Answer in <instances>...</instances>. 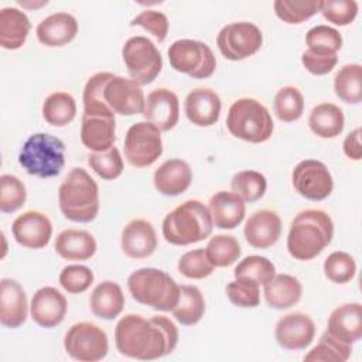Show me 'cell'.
I'll list each match as a JSON object with an SVG mask.
<instances>
[{
  "instance_id": "7402d4cb",
  "label": "cell",
  "mask_w": 362,
  "mask_h": 362,
  "mask_svg": "<svg viewBox=\"0 0 362 362\" xmlns=\"http://www.w3.org/2000/svg\"><path fill=\"white\" fill-rule=\"evenodd\" d=\"M28 304L23 286L4 277L0 281V322L7 328H18L27 320Z\"/></svg>"
},
{
  "instance_id": "d4e9b609",
  "label": "cell",
  "mask_w": 362,
  "mask_h": 362,
  "mask_svg": "<svg viewBox=\"0 0 362 362\" xmlns=\"http://www.w3.org/2000/svg\"><path fill=\"white\" fill-rule=\"evenodd\" d=\"M154 188L165 197H177L185 192L192 182V170L181 158L164 161L153 175Z\"/></svg>"
},
{
  "instance_id": "7c38bea8",
  "label": "cell",
  "mask_w": 362,
  "mask_h": 362,
  "mask_svg": "<svg viewBox=\"0 0 362 362\" xmlns=\"http://www.w3.org/2000/svg\"><path fill=\"white\" fill-rule=\"evenodd\" d=\"M263 44L260 28L249 21L226 24L216 37L221 54L229 61H242L256 54Z\"/></svg>"
},
{
  "instance_id": "816d5d0a",
  "label": "cell",
  "mask_w": 362,
  "mask_h": 362,
  "mask_svg": "<svg viewBox=\"0 0 362 362\" xmlns=\"http://www.w3.org/2000/svg\"><path fill=\"white\" fill-rule=\"evenodd\" d=\"M338 62L337 52L307 48L301 54L303 66L313 75H327L331 72Z\"/></svg>"
},
{
  "instance_id": "1f68e13d",
  "label": "cell",
  "mask_w": 362,
  "mask_h": 362,
  "mask_svg": "<svg viewBox=\"0 0 362 362\" xmlns=\"http://www.w3.org/2000/svg\"><path fill=\"white\" fill-rule=\"evenodd\" d=\"M311 132L321 139H334L339 136L345 126L342 109L331 102H322L313 107L308 116Z\"/></svg>"
},
{
  "instance_id": "f35d334b",
  "label": "cell",
  "mask_w": 362,
  "mask_h": 362,
  "mask_svg": "<svg viewBox=\"0 0 362 362\" xmlns=\"http://www.w3.org/2000/svg\"><path fill=\"white\" fill-rule=\"evenodd\" d=\"M230 189L245 202H255L264 195L267 189V180L259 171L243 170L232 177Z\"/></svg>"
},
{
  "instance_id": "e575fe53",
  "label": "cell",
  "mask_w": 362,
  "mask_h": 362,
  "mask_svg": "<svg viewBox=\"0 0 362 362\" xmlns=\"http://www.w3.org/2000/svg\"><path fill=\"white\" fill-rule=\"evenodd\" d=\"M335 95L345 103L358 105L362 100V65L346 64L334 76Z\"/></svg>"
},
{
  "instance_id": "60d3db41",
  "label": "cell",
  "mask_w": 362,
  "mask_h": 362,
  "mask_svg": "<svg viewBox=\"0 0 362 362\" xmlns=\"http://www.w3.org/2000/svg\"><path fill=\"white\" fill-rule=\"evenodd\" d=\"M88 165L102 180H116L123 173V158L117 147H110L106 151H90L88 156Z\"/></svg>"
},
{
  "instance_id": "cb8c5ba5",
  "label": "cell",
  "mask_w": 362,
  "mask_h": 362,
  "mask_svg": "<svg viewBox=\"0 0 362 362\" xmlns=\"http://www.w3.org/2000/svg\"><path fill=\"white\" fill-rule=\"evenodd\" d=\"M327 332L345 344H355L362 337L361 303H345L337 307L328 317Z\"/></svg>"
},
{
  "instance_id": "f6af8a7d",
  "label": "cell",
  "mask_w": 362,
  "mask_h": 362,
  "mask_svg": "<svg viewBox=\"0 0 362 362\" xmlns=\"http://www.w3.org/2000/svg\"><path fill=\"white\" fill-rule=\"evenodd\" d=\"M226 296L236 307L255 308L260 304L259 284L250 279L235 277L226 286Z\"/></svg>"
},
{
  "instance_id": "f1b7e54d",
  "label": "cell",
  "mask_w": 362,
  "mask_h": 362,
  "mask_svg": "<svg viewBox=\"0 0 362 362\" xmlns=\"http://www.w3.org/2000/svg\"><path fill=\"white\" fill-rule=\"evenodd\" d=\"M263 296L270 308L287 310L301 300L303 286L291 274H274L263 284Z\"/></svg>"
},
{
  "instance_id": "e0dca14e",
  "label": "cell",
  "mask_w": 362,
  "mask_h": 362,
  "mask_svg": "<svg viewBox=\"0 0 362 362\" xmlns=\"http://www.w3.org/2000/svg\"><path fill=\"white\" fill-rule=\"evenodd\" d=\"M68 310L65 296L55 287L45 286L38 288L30 303L31 320L42 328H54L59 325Z\"/></svg>"
},
{
  "instance_id": "6da1fadb",
  "label": "cell",
  "mask_w": 362,
  "mask_h": 362,
  "mask_svg": "<svg viewBox=\"0 0 362 362\" xmlns=\"http://www.w3.org/2000/svg\"><path fill=\"white\" fill-rule=\"evenodd\" d=\"M117 351L127 358L153 361L170 355L178 344V328L165 315L146 318L126 314L115 327Z\"/></svg>"
},
{
  "instance_id": "db71d44e",
  "label": "cell",
  "mask_w": 362,
  "mask_h": 362,
  "mask_svg": "<svg viewBox=\"0 0 362 362\" xmlns=\"http://www.w3.org/2000/svg\"><path fill=\"white\" fill-rule=\"evenodd\" d=\"M17 3H18L20 6H23V7H28V8H33V7H34V8H38V7H41V6H45L48 1H47V0H41L40 3H35V1H34V3H30V1H21V0H18Z\"/></svg>"
},
{
  "instance_id": "30bf717a",
  "label": "cell",
  "mask_w": 362,
  "mask_h": 362,
  "mask_svg": "<svg viewBox=\"0 0 362 362\" xmlns=\"http://www.w3.org/2000/svg\"><path fill=\"white\" fill-rule=\"evenodd\" d=\"M66 354L79 362H98L107 355L109 341L99 325L82 321L74 324L64 337Z\"/></svg>"
},
{
  "instance_id": "681fc988",
  "label": "cell",
  "mask_w": 362,
  "mask_h": 362,
  "mask_svg": "<svg viewBox=\"0 0 362 362\" xmlns=\"http://www.w3.org/2000/svg\"><path fill=\"white\" fill-rule=\"evenodd\" d=\"M305 44L313 49L338 52L342 48V35L337 28L320 24L307 31Z\"/></svg>"
},
{
  "instance_id": "7a4b0ae2",
  "label": "cell",
  "mask_w": 362,
  "mask_h": 362,
  "mask_svg": "<svg viewBox=\"0 0 362 362\" xmlns=\"http://www.w3.org/2000/svg\"><path fill=\"white\" fill-rule=\"evenodd\" d=\"M334 222L321 209L300 211L290 223L287 250L296 260L307 262L317 257L332 240Z\"/></svg>"
},
{
  "instance_id": "f546056e",
  "label": "cell",
  "mask_w": 362,
  "mask_h": 362,
  "mask_svg": "<svg viewBox=\"0 0 362 362\" xmlns=\"http://www.w3.org/2000/svg\"><path fill=\"white\" fill-rule=\"evenodd\" d=\"M31 23L24 11L17 7L0 10V45L4 49H18L24 45Z\"/></svg>"
},
{
  "instance_id": "9a60e30c",
  "label": "cell",
  "mask_w": 362,
  "mask_h": 362,
  "mask_svg": "<svg viewBox=\"0 0 362 362\" xmlns=\"http://www.w3.org/2000/svg\"><path fill=\"white\" fill-rule=\"evenodd\" d=\"M315 337V324L313 318L301 311L283 315L274 327L277 344L288 351L305 349Z\"/></svg>"
},
{
  "instance_id": "4316f807",
  "label": "cell",
  "mask_w": 362,
  "mask_h": 362,
  "mask_svg": "<svg viewBox=\"0 0 362 362\" xmlns=\"http://www.w3.org/2000/svg\"><path fill=\"white\" fill-rule=\"evenodd\" d=\"M208 209L214 226L219 229H235L242 223L246 205L245 201L233 191H218L208 202Z\"/></svg>"
},
{
  "instance_id": "83f0119b",
  "label": "cell",
  "mask_w": 362,
  "mask_h": 362,
  "mask_svg": "<svg viewBox=\"0 0 362 362\" xmlns=\"http://www.w3.org/2000/svg\"><path fill=\"white\" fill-rule=\"evenodd\" d=\"M55 252L65 260H88L98 249L93 235L83 229L68 228L58 233L54 242Z\"/></svg>"
},
{
  "instance_id": "7dc6e473",
  "label": "cell",
  "mask_w": 362,
  "mask_h": 362,
  "mask_svg": "<svg viewBox=\"0 0 362 362\" xmlns=\"http://www.w3.org/2000/svg\"><path fill=\"white\" fill-rule=\"evenodd\" d=\"M93 272L83 264H68L59 273V284L69 294L86 291L93 283Z\"/></svg>"
},
{
  "instance_id": "d590c367",
  "label": "cell",
  "mask_w": 362,
  "mask_h": 362,
  "mask_svg": "<svg viewBox=\"0 0 362 362\" xmlns=\"http://www.w3.org/2000/svg\"><path fill=\"white\" fill-rule=\"evenodd\" d=\"M273 109L279 120L286 123L296 122L304 113V96L296 86H283L274 95Z\"/></svg>"
},
{
  "instance_id": "d6986e66",
  "label": "cell",
  "mask_w": 362,
  "mask_h": 362,
  "mask_svg": "<svg viewBox=\"0 0 362 362\" xmlns=\"http://www.w3.org/2000/svg\"><path fill=\"white\" fill-rule=\"evenodd\" d=\"M222 102L211 88H195L185 96L184 112L187 119L199 127H209L219 120Z\"/></svg>"
},
{
  "instance_id": "8d00e7d4",
  "label": "cell",
  "mask_w": 362,
  "mask_h": 362,
  "mask_svg": "<svg viewBox=\"0 0 362 362\" xmlns=\"http://www.w3.org/2000/svg\"><path fill=\"white\" fill-rule=\"evenodd\" d=\"M352 354V345L345 344L335 337L329 335L327 331L320 337L317 345L304 355V361L307 362H345L349 359Z\"/></svg>"
},
{
  "instance_id": "8fae6325",
  "label": "cell",
  "mask_w": 362,
  "mask_h": 362,
  "mask_svg": "<svg viewBox=\"0 0 362 362\" xmlns=\"http://www.w3.org/2000/svg\"><path fill=\"white\" fill-rule=\"evenodd\" d=\"M163 154L161 130L144 120L132 124L124 136V157L133 167L154 164Z\"/></svg>"
},
{
  "instance_id": "bcb514c9",
  "label": "cell",
  "mask_w": 362,
  "mask_h": 362,
  "mask_svg": "<svg viewBox=\"0 0 362 362\" xmlns=\"http://www.w3.org/2000/svg\"><path fill=\"white\" fill-rule=\"evenodd\" d=\"M215 266L208 259L205 249H192L185 252L178 260V272L192 280H201L211 276Z\"/></svg>"
},
{
  "instance_id": "ab89813d",
  "label": "cell",
  "mask_w": 362,
  "mask_h": 362,
  "mask_svg": "<svg viewBox=\"0 0 362 362\" xmlns=\"http://www.w3.org/2000/svg\"><path fill=\"white\" fill-rule=\"evenodd\" d=\"M322 1H294V0H276L273 8L276 16L287 24H301L311 18L321 10Z\"/></svg>"
},
{
  "instance_id": "3957f363",
  "label": "cell",
  "mask_w": 362,
  "mask_h": 362,
  "mask_svg": "<svg viewBox=\"0 0 362 362\" xmlns=\"http://www.w3.org/2000/svg\"><path fill=\"white\" fill-rule=\"evenodd\" d=\"M62 215L76 223L92 222L99 212V187L82 167H74L58 188Z\"/></svg>"
},
{
  "instance_id": "5b68a950",
  "label": "cell",
  "mask_w": 362,
  "mask_h": 362,
  "mask_svg": "<svg viewBox=\"0 0 362 362\" xmlns=\"http://www.w3.org/2000/svg\"><path fill=\"white\" fill-rule=\"evenodd\" d=\"M127 288L132 297L157 311H171L180 296V286L161 269L141 267L127 279Z\"/></svg>"
},
{
  "instance_id": "f907efd6",
  "label": "cell",
  "mask_w": 362,
  "mask_h": 362,
  "mask_svg": "<svg viewBox=\"0 0 362 362\" xmlns=\"http://www.w3.org/2000/svg\"><path fill=\"white\" fill-rule=\"evenodd\" d=\"M130 25H139L141 28H144L146 31H148L158 42H163L167 38L168 34V18L164 13L157 11V10H143L140 11L132 21Z\"/></svg>"
},
{
  "instance_id": "8992f818",
  "label": "cell",
  "mask_w": 362,
  "mask_h": 362,
  "mask_svg": "<svg viewBox=\"0 0 362 362\" xmlns=\"http://www.w3.org/2000/svg\"><path fill=\"white\" fill-rule=\"evenodd\" d=\"M226 127L233 137L257 144L272 137L274 123L263 103L253 98H240L228 110Z\"/></svg>"
},
{
  "instance_id": "f5cc1de1",
  "label": "cell",
  "mask_w": 362,
  "mask_h": 362,
  "mask_svg": "<svg viewBox=\"0 0 362 362\" xmlns=\"http://www.w3.org/2000/svg\"><path fill=\"white\" fill-rule=\"evenodd\" d=\"M342 150L345 156L354 161H359L362 157V147H361V127L354 129L345 137L342 143Z\"/></svg>"
},
{
  "instance_id": "c3c4849f",
  "label": "cell",
  "mask_w": 362,
  "mask_h": 362,
  "mask_svg": "<svg viewBox=\"0 0 362 362\" xmlns=\"http://www.w3.org/2000/svg\"><path fill=\"white\" fill-rule=\"evenodd\" d=\"M322 17L339 27L351 24L358 16V3L355 0H327L321 4Z\"/></svg>"
},
{
  "instance_id": "52a82bcc",
  "label": "cell",
  "mask_w": 362,
  "mask_h": 362,
  "mask_svg": "<svg viewBox=\"0 0 362 362\" xmlns=\"http://www.w3.org/2000/svg\"><path fill=\"white\" fill-rule=\"evenodd\" d=\"M18 163L30 175L38 178L57 177L65 165V144L57 136L34 133L24 141Z\"/></svg>"
},
{
  "instance_id": "ee69618b",
  "label": "cell",
  "mask_w": 362,
  "mask_h": 362,
  "mask_svg": "<svg viewBox=\"0 0 362 362\" xmlns=\"http://www.w3.org/2000/svg\"><path fill=\"white\" fill-rule=\"evenodd\" d=\"M27 199L25 185L20 178L10 174L0 177V211L11 214L20 209Z\"/></svg>"
},
{
  "instance_id": "4fadbf2b",
  "label": "cell",
  "mask_w": 362,
  "mask_h": 362,
  "mask_svg": "<svg viewBox=\"0 0 362 362\" xmlns=\"http://www.w3.org/2000/svg\"><path fill=\"white\" fill-rule=\"evenodd\" d=\"M102 98L115 115L122 116L143 113L146 103L143 89L136 81L112 72L106 74L102 86Z\"/></svg>"
},
{
  "instance_id": "2e32d148",
  "label": "cell",
  "mask_w": 362,
  "mask_h": 362,
  "mask_svg": "<svg viewBox=\"0 0 362 362\" xmlns=\"http://www.w3.org/2000/svg\"><path fill=\"white\" fill-rule=\"evenodd\" d=\"M11 233L23 247L42 249L52 236V223L45 214L30 209L13 221Z\"/></svg>"
},
{
  "instance_id": "484cf974",
  "label": "cell",
  "mask_w": 362,
  "mask_h": 362,
  "mask_svg": "<svg viewBox=\"0 0 362 362\" xmlns=\"http://www.w3.org/2000/svg\"><path fill=\"white\" fill-rule=\"evenodd\" d=\"M78 28V21L72 14L57 11L38 23L35 34L45 47H64L76 37Z\"/></svg>"
},
{
  "instance_id": "b9f144b4",
  "label": "cell",
  "mask_w": 362,
  "mask_h": 362,
  "mask_svg": "<svg viewBox=\"0 0 362 362\" xmlns=\"http://www.w3.org/2000/svg\"><path fill=\"white\" fill-rule=\"evenodd\" d=\"M324 274L335 284H345L351 281L356 274L355 259L342 250L332 252L324 260Z\"/></svg>"
},
{
  "instance_id": "277c9868",
  "label": "cell",
  "mask_w": 362,
  "mask_h": 362,
  "mask_svg": "<svg viewBox=\"0 0 362 362\" xmlns=\"http://www.w3.org/2000/svg\"><path fill=\"white\" fill-rule=\"evenodd\" d=\"M214 229L208 206L198 199H187L165 215L161 225L164 239L175 246H187L206 239Z\"/></svg>"
},
{
  "instance_id": "836d02e7",
  "label": "cell",
  "mask_w": 362,
  "mask_h": 362,
  "mask_svg": "<svg viewBox=\"0 0 362 362\" xmlns=\"http://www.w3.org/2000/svg\"><path fill=\"white\" fill-rule=\"evenodd\" d=\"M76 116V102L68 92L58 90L49 93L42 103L44 120L55 127L69 124Z\"/></svg>"
},
{
  "instance_id": "4dcf8cb0",
  "label": "cell",
  "mask_w": 362,
  "mask_h": 362,
  "mask_svg": "<svg viewBox=\"0 0 362 362\" xmlns=\"http://www.w3.org/2000/svg\"><path fill=\"white\" fill-rule=\"evenodd\" d=\"M89 305L90 311L98 318H116L124 307V294L122 287L112 280H105L99 283L90 294Z\"/></svg>"
},
{
  "instance_id": "ac0fdd59",
  "label": "cell",
  "mask_w": 362,
  "mask_h": 362,
  "mask_svg": "<svg viewBox=\"0 0 362 362\" xmlns=\"http://www.w3.org/2000/svg\"><path fill=\"white\" fill-rule=\"evenodd\" d=\"M141 115L161 132H168L180 119L178 96L167 88H157L147 95Z\"/></svg>"
},
{
  "instance_id": "603a6c76",
  "label": "cell",
  "mask_w": 362,
  "mask_h": 362,
  "mask_svg": "<svg viewBox=\"0 0 362 362\" xmlns=\"http://www.w3.org/2000/svg\"><path fill=\"white\" fill-rule=\"evenodd\" d=\"M81 141L95 153L106 151L116 141V119L105 115H82Z\"/></svg>"
},
{
  "instance_id": "ffe728a7",
  "label": "cell",
  "mask_w": 362,
  "mask_h": 362,
  "mask_svg": "<svg viewBox=\"0 0 362 362\" xmlns=\"http://www.w3.org/2000/svg\"><path fill=\"white\" fill-rule=\"evenodd\" d=\"M120 245L123 253L130 259H146L157 249V233L150 221L132 219L122 230Z\"/></svg>"
},
{
  "instance_id": "44dd1931",
  "label": "cell",
  "mask_w": 362,
  "mask_h": 362,
  "mask_svg": "<svg viewBox=\"0 0 362 362\" xmlns=\"http://www.w3.org/2000/svg\"><path fill=\"white\" fill-rule=\"evenodd\" d=\"M243 235L252 247L267 249L273 246L281 235V219L272 209H259L247 218Z\"/></svg>"
},
{
  "instance_id": "7bdbcfd3",
  "label": "cell",
  "mask_w": 362,
  "mask_h": 362,
  "mask_svg": "<svg viewBox=\"0 0 362 362\" xmlns=\"http://www.w3.org/2000/svg\"><path fill=\"white\" fill-rule=\"evenodd\" d=\"M276 274V266L264 256L252 255L242 259L233 270L235 277H245L256 281L259 286L267 283Z\"/></svg>"
},
{
  "instance_id": "9c48e42d",
  "label": "cell",
  "mask_w": 362,
  "mask_h": 362,
  "mask_svg": "<svg viewBox=\"0 0 362 362\" xmlns=\"http://www.w3.org/2000/svg\"><path fill=\"white\" fill-rule=\"evenodd\" d=\"M122 58L130 79L140 86L151 83L163 69V57L156 44L143 35L130 37L123 48Z\"/></svg>"
},
{
  "instance_id": "74e56055",
  "label": "cell",
  "mask_w": 362,
  "mask_h": 362,
  "mask_svg": "<svg viewBox=\"0 0 362 362\" xmlns=\"http://www.w3.org/2000/svg\"><path fill=\"white\" fill-rule=\"evenodd\" d=\"M205 253L215 267H228L240 257L242 247L232 235H215L209 239Z\"/></svg>"
},
{
  "instance_id": "5bb4252c",
  "label": "cell",
  "mask_w": 362,
  "mask_h": 362,
  "mask_svg": "<svg viewBox=\"0 0 362 362\" xmlns=\"http://www.w3.org/2000/svg\"><path fill=\"white\" fill-rule=\"evenodd\" d=\"M291 182L301 197L315 202L328 198L334 189V178L328 167L314 158H305L294 167Z\"/></svg>"
},
{
  "instance_id": "d6a6232c",
  "label": "cell",
  "mask_w": 362,
  "mask_h": 362,
  "mask_svg": "<svg viewBox=\"0 0 362 362\" xmlns=\"http://www.w3.org/2000/svg\"><path fill=\"white\" fill-rule=\"evenodd\" d=\"M181 325H195L205 314V300L197 286L181 284L175 307L171 310Z\"/></svg>"
},
{
  "instance_id": "ba28073f",
  "label": "cell",
  "mask_w": 362,
  "mask_h": 362,
  "mask_svg": "<svg viewBox=\"0 0 362 362\" xmlns=\"http://www.w3.org/2000/svg\"><path fill=\"white\" fill-rule=\"evenodd\" d=\"M167 54L174 71L194 79L209 78L216 69L215 54L204 41L191 38L177 40L170 45Z\"/></svg>"
}]
</instances>
